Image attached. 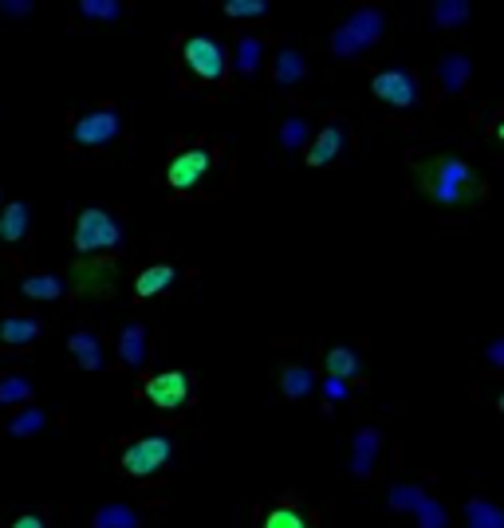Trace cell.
<instances>
[{"mask_svg":"<svg viewBox=\"0 0 504 528\" xmlns=\"http://www.w3.org/2000/svg\"><path fill=\"white\" fill-rule=\"evenodd\" d=\"M359 40H363V48L371 52L378 40H382V32H386V16H382V8H355L347 20H343Z\"/></svg>","mask_w":504,"mask_h":528,"instance_id":"cell-16","label":"cell"},{"mask_svg":"<svg viewBox=\"0 0 504 528\" xmlns=\"http://www.w3.org/2000/svg\"><path fill=\"white\" fill-rule=\"evenodd\" d=\"M418 186L441 209H469V205L481 201V186H477L473 166L465 158H453V154L426 158L418 166Z\"/></svg>","mask_w":504,"mask_h":528,"instance_id":"cell-1","label":"cell"},{"mask_svg":"<svg viewBox=\"0 0 504 528\" xmlns=\"http://www.w3.org/2000/svg\"><path fill=\"white\" fill-rule=\"evenodd\" d=\"M174 280H178V268H174V264H150L146 272H138L134 292H138V296H158V292H166Z\"/></svg>","mask_w":504,"mask_h":528,"instance_id":"cell-24","label":"cell"},{"mask_svg":"<svg viewBox=\"0 0 504 528\" xmlns=\"http://www.w3.org/2000/svg\"><path fill=\"white\" fill-rule=\"evenodd\" d=\"M170 458H174V442L166 434H146V438H138V442L126 446L119 465L130 477H154Z\"/></svg>","mask_w":504,"mask_h":528,"instance_id":"cell-4","label":"cell"},{"mask_svg":"<svg viewBox=\"0 0 504 528\" xmlns=\"http://www.w3.org/2000/svg\"><path fill=\"white\" fill-rule=\"evenodd\" d=\"M343 146H347V134L339 123H327L323 131L315 134V142L308 146V166H327V162H335L339 154H343Z\"/></svg>","mask_w":504,"mask_h":528,"instance_id":"cell-15","label":"cell"},{"mask_svg":"<svg viewBox=\"0 0 504 528\" xmlns=\"http://www.w3.org/2000/svg\"><path fill=\"white\" fill-rule=\"evenodd\" d=\"M75 16L79 20H95V24H115L123 16V4L119 0H83L75 8Z\"/></svg>","mask_w":504,"mask_h":528,"instance_id":"cell-31","label":"cell"},{"mask_svg":"<svg viewBox=\"0 0 504 528\" xmlns=\"http://www.w3.org/2000/svg\"><path fill=\"white\" fill-rule=\"evenodd\" d=\"M465 528H504V509L485 497H473L465 501Z\"/></svg>","mask_w":504,"mask_h":528,"instance_id":"cell-25","label":"cell"},{"mask_svg":"<svg viewBox=\"0 0 504 528\" xmlns=\"http://www.w3.org/2000/svg\"><path fill=\"white\" fill-rule=\"evenodd\" d=\"M32 383L24 375H4L0 379V406H28Z\"/></svg>","mask_w":504,"mask_h":528,"instance_id":"cell-32","label":"cell"},{"mask_svg":"<svg viewBox=\"0 0 504 528\" xmlns=\"http://www.w3.org/2000/svg\"><path fill=\"white\" fill-rule=\"evenodd\" d=\"M331 56L351 64V60H363V56H367V48H363V40H359L347 24H339V28L331 32Z\"/></svg>","mask_w":504,"mask_h":528,"instance_id":"cell-30","label":"cell"},{"mask_svg":"<svg viewBox=\"0 0 504 528\" xmlns=\"http://www.w3.org/2000/svg\"><path fill=\"white\" fill-rule=\"evenodd\" d=\"M304 75H308V60L300 56V48L280 44L276 56H272V79H276V87L292 91L296 83H304Z\"/></svg>","mask_w":504,"mask_h":528,"instance_id":"cell-10","label":"cell"},{"mask_svg":"<svg viewBox=\"0 0 504 528\" xmlns=\"http://www.w3.org/2000/svg\"><path fill=\"white\" fill-rule=\"evenodd\" d=\"M260 528H308V521H304V513L296 505H276Z\"/></svg>","mask_w":504,"mask_h":528,"instance_id":"cell-33","label":"cell"},{"mask_svg":"<svg viewBox=\"0 0 504 528\" xmlns=\"http://www.w3.org/2000/svg\"><path fill=\"white\" fill-rule=\"evenodd\" d=\"M497 138H501V142H504V123H501V127H497Z\"/></svg>","mask_w":504,"mask_h":528,"instance_id":"cell-39","label":"cell"},{"mask_svg":"<svg viewBox=\"0 0 504 528\" xmlns=\"http://www.w3.org/2000/svg\"><path fill=\"white\" fill-rule=\"evenodd\" d=\"M485 363H489L493 371H504V335L501 339H493V343H485Z\"/></svg>","mask_w":504,"mask_h":528,"instance_id":"cell-35","label":"cell"},{"mask_svg":"<svg viewBox=\"0 0 504 528\" xmlns=\"http://www.w3.org/2000/svg\"><path fill=\"white\" fill-rule=\"evenodd\" d=\"M469 79H473V64H469V56H441L438 60V71H434V83H438L441 95H457V91H465L469 87Z\"/></svg>","mask_w":504,"mask_h":528,"instance_id":"cell-11","label":"cell"},{"mask_svg":"<svg viewBox=\"0 0 504 528\" xmlns=\"http://www.w3.org/2000/svg\"><path fill=\"white\" fill-rule=\"evenodd\" d=\"M371 91L394 111H410L418 103V83H414L410 71H378L371 79Z\"/></svg>","mask_w":504,"mask_h":528,"instance_id":"cell-7","label":"cell"},{"mask_svg":"<svg viewBox=\"0 0 504 528\" xmlns=\"http://www.w3.org/2000/svg\"><path fill=\"white\" fill-rule=\"evenodd\" d=\"M378 446H382V434H378L375 426H367V430L355 434V442H351V473L355 477H371L375 473Z\"/></svg>","mask_w":504,"mask_h":528,"instance_id":"cell-12","label":"cell"},{"mask_svg":"<svg viewBox=\"0 0 504 528\" xmlns=\"http://www.w3.org/2000/svg\"><path fill=\"white\" fill-rule=\"evenodd\" d=\"M221 12L233 16V20H252V16H264L268 4H264V0H225Z\"/></svg>","mask_w":504,"mask_h":528,"instance_id":"cell-34","label":"cell"},{"mask_svg":"<svg viewBox=\"0 0 504 528\" xmlns=\"http://www.w3.org/2000/svg\"><path fill=\"white\" fill-rule=\"evenodd\" d=\"M323 363H327V375L331 379H343V383L347 379H363V359H359L355 347H331Z\"/></svg>","mask_w":504,"mask_h":528,"instance_id":"cell-21","label":"cell"},{"mask_svg":"<svg viewBox=\"0 0 504 528\" xmlns=\"http://www.w3.org/2000/svg\"><path fill=\"white\" fill-rule=\"evenodd\" d=\"M497 406H501V414H504V395H501V398H497Z\"/></svg>","mask_w":504,"mask_h":528,"instance_id":"cell-40","label":"cell"},{"mask_svg":"<svg viewBox=\"0 0 504 528\" xmlns=\"http://www.w3.org/2000/svg\"><path fill=\"white\" fill-rule=\"evenodd\" d=\"M71 276H75V284L87 288V292H107V288L115 284V264L103 261V257H91V261L75 264Z\"/></svg>","mask_w":504,"mask_h":528,"instance_id":"cell-14","label":"cell"},{"mask_svg":"<svg viewBox=\"0 0 504 528\" xmlns=\"http://www.w3.org/2000/svg\"><path fill=\"white\" fill-rule=\"evenodd\" d=\"M264 52H268V44L260 40V36H241L237 40V52H233V67H237V75H256L260 64H264Z\"/></svg>","mask_w":504,"mask_h":528,"instance_id":"cell-22","label":"cell"},{"mask_svg":"<svg viewBox=\"0 0 504 528\" xmlns=\"http://www.w3.org/2000/svg\"><path fill=\"white\" fill-rule=\"evenodd\" d=\"M119 359H123L130 371H142L146 359H150V343H146V328L142 324H126L119 335Z\"/></svg>","mask_w":504,"mask_h":528,"instance_id":"cell-18","label":"cell"},{"mask_svg":"<svg viewBox=\"0 0 504 528\" xmlns=\"http://www.w3.org/2000/svg\"><path fill=\"white\" fill-rule=\"evenodd\" d=\"M276 142H280V150L296 154L300 146H308V142H312V119H308L304 111L284 115V119H280V127H276Z\"/></svg>","mask_w":504,"mask_h":528,"instance_id":"cell-17","label":"cell"},{"mask_svg":"<svg viewBox=\"0 0 504 528\" xmlns=\"http://www.w3.org/2000/svg\"><path fill=\"white\" fill-rule=\"evenodd\" d=\"M123 134V115L119 107H95L75 119L71 127V146H107Z\"/></svg>","mask_w":504,"mask_h":528,"instance_id":"cell-5","label":"cell"},{"mask_svg":"<svg viewBox=\"0 0 504 528\" xmlns=\"http://www.w3.org/2000/svg\"><path fill=\"white\" fill-rule=\"evenodd\" d=\"M28 225H32V209H28V201H12V205H4V213H0V241H4V245H20V241L28 237Z\"/></svg>","mask_w":504,"mask_h":528,"instance_id":"cell-19","label":"cell"},{"mask_svg":"<svg viewBox=\"0 0 504 528\" xmlns=\"http://www.w3.org/2000/svg\"><path fill=\"white\" fill-rule=\"evenodd\" d=\"M63 288L67 284H63V276H56V272H32V276L20 280V292L28 300H60Z\"/></svg>","mask_w":504,"mask_h":528,"instance_id":"cell-23","label":"cell"},{"mask_svg":"<svg viewBox=\"0 0 504 528\" xmlns=\"http://www.w3.org/2000/svg\"><path fill=\"white\" fill-rule=\"evenodd\" d=\"M323 398H331V402H343V398H347V383L327 375V379H323Z\"/></svg>","mask_w":504,"mask_h":528,"instance_id":"cell-36","label":"cell"},{"mask_svg":"<svg viewBox=\"0 0 504 528\" xmlns=\"http://www.w3.org/2000/svg\"><path fill=\"white\" fill-rule=\"evenodd\" d=\"M40 331L44 328L36 316H4L0 320V343L4 347H28V343H36Z\"/></svg>","mask_w":504,"mask_h":528,"instance_id":"cell-20","label":"cell"},{"mask_svg":"<svg viewBox=\"0 0 504 528\" xmlns=\"http://www.w3.org/2000/svg\"><path fill=\"white\" fill-rule=\"evenodd\" d=\"M146 398L162 410H182L189 402V375L186 371H162L154 379H146Z\"/></svg>","mask_w":504,"mask_h":528,"instance_id":"cell-9","label":"cell"},{"mask_svg":"<svg viewBox=\"0 0 504 528\" xmlns=\"http://www.w3.org/2000/svg\"><path fill=\"white\" fill-rule=\"evenodd\" d=\"M119 241H123V225L103 205H91V209L79 213V221H75V249L83 257H103Z\"/></svg>","mask_w":504,"mask_h":528,"instance_id":"cell-2","label":"cell"},{"mask_svg":"<svg viewBox=\"0 0 504 528\" xmlns=\"http://www.w3.org/2000/svg\"><path fill=\"white\" fill-rule=\"evenodd\" d=\"M12 528H48V521H44L40 513H24V517H16V525Z\"/></svg>","mask_w":504,"mask_h":528,"instance_id":"cell-37","label":"cell"},{"mask_svg":"<svg viewBox=\"0 0 504 528\" xmlns=\"http://www.w3.org/2000/svg\"><path fill=\"white\" fill-rule=\"evenodd\" d=\"M67 351L83 371H103V343L95 331H71L67 335Z\"/></svg>","mask_w":504,"mask_h":528,"instance_id":"cell-13","label":"cell"},{"mask_svg":"<svg viewBox=\"0 0 504 528\" xmlns=\"http://www.w3.org/2000/svg\"><path fill=\"white\" fill-rule=\"evenodd\" d=\"M0 12H4V16H28L32 4H12V0H8V4H0Z\"/></svg>","mask_w":504,"mask_h":528,"instance_id":"cell-38","label":"cell"},{"mask_svg":"<svg viewBox=\"0 0 504 528\" xmlns=\"http://www.w3.org/2000/svg\"><path fill=\"white\" fill-rule=\"evenodd\" d=\"M390 509L398 513H414L418 528H445L449 525V513L441 509V501L434 493H426V485H394L390 497H386Z\"/></svg>","mask_w":504,"mask_h":528,"instance_id":"cell-3","label":"cell"},{"mask_svg":"<svg viewBox=\"0 0 504 528\" xmlns=\"http://www.w3.org/2000/svg\"><path fill=\"white\" fill-rule=\"evenodd\" d=\"M91 528H142V517L130 505H103L91 513Z\"/></svg>","mask_w":504,"mask_h":528,"instance_id":"cell-27","label":"cell"},{"mask_svg":"<svg viewBox=\"0 0 504 528\" xmlns=\"http://www.w3.org/2000/svg\"><path fill=\"white\" fill-rule=\"evenodd\" d=\"M44 426H48V414H44L40 406H24L20 414L8 418L4 430H8V438H32V434H40Z\"/></svg>","mask_w":504,"mask_h":528,"instance_id":"cell-28","label":"cell"},{"mask_svg":"<svg viewBox=\"0 0 504 528\" xmlns=\"http://www.w3.org/2000/svg\"><path fill=\"white\" fill-rule=\"evenodd\" d=\"M182 60L201 83H221L225 79V52L209 36H186L182 40Z\"/></svg>","mask_w":504,"mask_h":528,"instance_id":"cell-6","label":"cell"},{"mask_svg":"<svg viewBox=\"0 0 504 528\" xmlns=\"http://www.w3.org/2000/svg\"><path fill=\"white\" fill-rule=\"evenodd\" d=\"M430 20L438 28H465L469 24V4L465 0H434L430 4Z\"/></svg>","mask_w":504,"mask_h":528,"instance_id":"cell-29","label":"cell"},{"mask_svg":"<svg viewBox=\"0 0 504 528\" xmlns=\"http://www.w3.org/2000/svg\"><path fill=\"white\" fill-rule=\"evenodd\" d=\"M205 174H209V150H201V146H189L178 158H170V166H166V182L178 194H189Z\"/></svg>","mask_w":504,"mask_h":528,"instance_id":"cell-8","label":"cell"},{"mask_svg":"<svg viewBox=\"0 0 504 528\" xmlns=\"http://www.w3.org/2000/svg\"><path fill=\"white\" fill-rule=\"evenodd\" d=\"M315 387V375L312 367H300V363H292V367H284L280 371V395L284 398H308Z\"/></svg>","mask_w":504,"mask_h":528,"instance_id":"cell-26","label":"cell"}]
</instances>
